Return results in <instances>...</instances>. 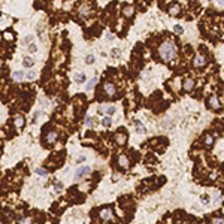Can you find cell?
I'll return each instance as SVG.
<instances>
[{"instance_id": "2", "label": "cell", "mask_w": 224, "mask_h": 224, "mask_svg": "<svg viewBox=\"0 0 224 224\" xmlns=\"http://www.w3.org/2000/svg\"><path fill=\"white\" fill-rule=\"evenodd\" d=\"M90 172H91L90 166H81V167H78V169L75 170V179H82V178H85Z\"/></svg>"}, {"instance_id": "19", "label": "cell", "mask_w": 224, "mask_h": 224, "mask_svg": "<svg viewBox=\"0 0 224 224\" xmlns=\"http://www.w3.org/2000/svg\"><path fill=\"white\" fill-rule=\"evenodd\" d=\"M23 64H24L26 67H33V66H35V60H33L32 57H24Z\"/></svg>"}, {"instance_id": "21", "label": "cell", "mask_w": 224, "mask_h": 224, "mask_svg": "<svg viewBox=\"0 0 224 224\" xmlns=\"http://www.w3.org/2000/svg\"><path fill=\"white\" fill-rule=\"evenodd\" d=\"M97 81H99L97 78H91V79L87 82V90H91V88H94V85L97 84Z\"/></svg>"}, {"instance_id": "12", "label": "cell", "mask_w": 224, "mask_h": 224, "mask_svg": "<svg viewBox=\"0 0 224 224\" xmlns=\"http://www.w3.org/2000/svg\"><path fill=\"white\" fill-rule=\"evenodd\" d=\"M88 14H90V8H88V5L81 6V9H79V17H81V18H87V17H88Z\"/></svg>"}, {"instance_id": "6", "label": "cell", "mask_w": 224, "mask_h": 224, "mask_svg": "<svg viewBox=\"0 0 224 224\" xmlns=\"http://www.w3.org/2000/svg\"><path fill=\"white\" fill-rule=\"evenodd\" d=\"M105 93H106L108 96H114V94L117 93L115 85L112 84V82H105Z\"/></svg>"}, {"instance_id": "7", "label": "cell", "mask_w": 224, "mask_h": 224, "mask_svg": "<svg viewBox=\"0 0 224 224\" xmlns=\"http://www.w3.org/2000/svg\"><path fill=\"white\" fill-rule=\"evenodd\" d=\"M115 142H117L118 145H124V144L127 142V135H126L124 132H118V133L115 135Z\"/></svg>"}, {"instance_id": "24", "label": "cell", "mask_w": 224, "mask_h": 224, "mask_svg": "<svg viewBox=\"0 0 224 224\" xmlns=\"http://www.w3.org/2000/svg\"><path fill=\"white\" fill-rule=\"evenodd\" d=\"M36 173H38L39 176H46V175H48V172H46L45 169H42V167H38V169H36Z\"/></svg>"}, {"instance_id": "20", "label": "cell", "mask_w": 224, "mask_h": 224, "mask_svg": "<svg viewBox=\"0 0 224 224\" xmlns=\"http://www.w3.org/2000/svg\"><path fill=\"white\" fill-rule=\"evenodd\" d=\"M14 123H15V126H17L18 129H23V127H24V118H23V117H15Z\"/></svg>"}, {"instance_id": "36", "label": "cell", "mask_w": 224, "mask_h": 224, "mask_svg": "<svg viewBox=\"0 0 224 224\" xmlns=\"http://www.w3.org/2000/svg\"><path fill=\"white\" fill-rule=\"evenodd\" d=\"M29 51H30V52H35V51H36V45H35V43H30V46H29Z\"/></svg>"}, {"instance_id": "9", "label": "cell", "mask_w": 224, "mask_h": 224, "mask_svg": "<svg viewBox=\"0 0 224 224\" xmlns=\"http://www.w3.org/2000/svg\"><path fill=\"white\" fill-rule=\"evenodd\" d=\"M57 139H58V133H57V132H54V130L48 132V135H46V141H48V144H55V142H57Z\"/></svg>"}, {"instance_id": "35", "label": "cell", "mask_w": 224, "mask_h": 224, "mask_svg": "<svg viewBox=\"0 0 224 224\" xmlns=\"http://www.w3.org/2000/svg\"><path fill=\"white\" fill-rule=\"evenodd\" d=\"M214 2H215V5H217V6L223 8V3H224V0H214Z\"/></svg>"}, {"instance_id": "37", "label": "cell", "mask_w": 224, "mask_h": 224, "mask_svg": "<svg viewBox=\"0 0 224 224\" xmlns=\"http://www.w3.org/2000/svg\"><path fill=\"white\" fill-rule=\"evenodd\" d=\"M106 38H108V41H114V39H115V36L112 35V33H108V35H106Z\"/></svg>"}, {"instance_id": "16", "label": "cell", "mask_w": 224, "mask_h": 224, "mask_svg": "<svg viewBox=\"0 0 224 224\" xmlns=\"http://www.w3.org/2000/svg\"><path fill=\"white\" fill-rule=\"evenodd\" d=\"M179 9H181V6H179L178 3H173V5L170 6V9H169V14H170V15H178V14H179Z\"/></svg>"}, {"instance_id": "25", "label": "cell", "mask_w": 224, "mask_h": 224, "mask_svg": "<svg viewBox=\"0 0 224 224\" xmlns=\"http://www.w3.org/2000/svg\"><path fill=\"white\" fill-rule=\"evenodd\" d=\"M173 30H175V33H178V35H182V33H184V29H182V26H179V24H176V26L173 27Z\"/></svg>"}, {"instance_id": "8", "label": "cell", "mask_w": 224, "mask_h": 224, "mask_svg": "<svg viewBox=\"0 0 224 224\" xmlns=\"http://www.w3.org/2000/svg\"><path fill=\"white\" fill-rule=\"evenodd\" d=\"M182 88H184L185 91H191V90L194 88V81H193L191 78L184 79V82H182Z\"/></svg>"}, {"instance_id": "1", "label": "cell", "mask_w": 224, "mask_h": 224, "mask_svg": "<svg viewBox=\"0 0 224 224\" xmlns=\"http://www.w3.org/2000/svg\"><path fill=\"white\" fill-rule=\"evenodd\" d=\"M158 52H160V57L164 61H172L176 57V45H175V42L173 41H164L160 45Z\"/></svg>"}, {"instance_id": "3", "label": "cell", "mask_w": 224, "mask_h": 224, "mask_svg": "<svg viewBox=\"0 0 224 224\" xmlns=\"http://www.w3.org/2000/svg\"><path fill=\"white\" fill-rule=\"evenodd\" d=\"M114 112H115V106H111V105H100L99 106V114H102V115L111 117Z\"/></svg>"}, {"instance_id": "28", "label": "cell", "mask_w": 224, "mask_h": 224, "mask_svg": "<svg viewBox=\"0 0 224 224\" xmlns=\"http://www.w3.org/2000/svg\"><path fill=\"white\" fill-rule=\"evenodd\" d=\"M85 160H87V157H85V155H79V157H76V160H75V161H76L78 164H81V163H84Z\"/></svg>"}, {"instance_id": "14", "label": "cell", "mask_w": 224, "mask_h": 224, "mask_svg": "<svg viewBox=\"0 0 224 224\" xmlns=\"http://www.w3.org/2000/svg\"><path fill=\"white\" fill-rule=\"evenodd\" d=\"M135 127H136V132H138V133H147V129L144 127V124H142L139 120L135 121Z\"/></svg>"}, {"instance_id": "11", "label": "cell", "mask_w": 224, "mask_h": 224, "mask_svg": "<svg viewBox=\"0 0 224 224\" xmlns=\"http://www.w3.org/2000/svg\"><path fill=\"white\" fill-rule=\"evenodd\" d=\"M133 12H135V9H133V6H132V5H127V6H124V8H123V15H124V17H127V18L133 17Z\"/></svg>"}, {"instance_id": "33", "label": "cell", "mask_w": 224, "mask_h": 224, "mask_svg": "<svg viewBox=\"0 0 224 224\" xmlns=\"http://www.w3.org/2000/svg\"><path fill=\"white\" fill-rule=\"evenodd\" d=\"M26 76H27L29 79H35V78H36V73H35V72H29Z\"/></svg>"}, {"instance_id": "5", "label": "cell", "mask_w": 224, "mask_h": 224, "mask_svg": "<svg viewBox=\"0 0 224 224\" xmlns=\"http://www.w3.org/2000/svg\"><path fill=\"white\" fill-rule=\"evenodd\" d=\"M193 64H194L196 67H202V66H205V64H206V57H205L203 54H197V55L194 57Z\"/></svg>"}, {"instance_id": "17", "label": "cell", "mask_w": 224, "mask_h": 224, "mask_svg": "<svg viewBox=\"0 0 224 224\" xmlns=\"http://www.w3.org/2000/svg\"><path fill=\"white\" fill-rule=\"evenodd\" d=\"M73 79H75V82L76 84H82V82H85V75L84 73H75V76H73Z\"/></svg>"}, {"instance_id": "22", "label": "cell", "mask_w": 224, "mask_h": 224, "mask_svg": "<svg viewBox=\"0 0 224 224\" xmlns=\"http://www.w3.org/2000/svg\"><path fill=\"white\" fill-rule=\"evenodd\" d=\"M102 124H103L105 127H111V126H112V118H111V117H105V118L102 120Z\"/></svg>"}, {"instance_id": "15", "label": "cell", "mask_w": 224, "mask_h": 224, "mask_svg": "<svg viewBox=\"0 0 224 224\" xmlns=\"http://www.w3.org/2000/svg\"><path fill=\"white\" fill-rule=\"evenodd\" d=\"M203 144H205L206 147H211V145L214 144V136H212V135H209V133H208V135H205V136H203Z\"/></svg>"}, {"instance_id": "27", "label": "cell", "mask_w": 224, "mask_h": 224, "mask_svg": "<svg viewBox=\"0 0 224 224\" xmlns=\"http://www.w3.org/2000/svg\"><path fill=\"white\" fill-rule=\"evenodd\" d=\"M85 126H87V127H93V126H94L91 117H87V118H85Z\"/></svg>"}, {"instance_id": "18", "label": "cell", "mask_w": 224, "mask_h": 224, "mask_svg": "<svg viewBox=\"0 0 224 224\" xmlns=\"http://www.w3.org/2000/svg\"><path fill=\"white\" fill-rule=\"evenodd\" d=\"M209 105H211V108H214V109H218V108L221 106V103L218 102V99H217L215 96L209 99Z\"/></svg>"}, {"instance_id": "29", "label": "cell", "mask_w": 224, "mask_h": 224, "mask_svg": "<svg viewBox=\"0 0 224 224\" xmlns=\"http://www.w3.org/2000/svg\"><path fill=\"white\" fill-rule=\"evenodd\" d=\"M54 188H55V191H61V190H63V184H61L60 181H57L55 185H54Z\"/></svg>"}, {"instance_id": "31", "label": "cell", "mask_w": 224, "mask_h": 224, "mask_svg": "<svg viewBox=\"0 0 224 224\" xmlns=\"http://www.w3.org/2000/svg\"><path fill=\"white\" fill-rule=\"evenodd\" d=\"M87 63H94V55L93 54H90V55H87Z\"/></svg>"}, {"instance_id": "13", "label": "cell", "mask_w": 224, "mask_h": 224, "mask_svg": "<svg viewBox=\"0 0 224 224\" xmlns=\"http://www.w3.org/2000/svg\"><path fill=\"white\" fill-rule=\"evenodd\" d=\"M118 163H120V166H121L123 169H127V167H129V158H127L126 155H120V157H118Z\"/></svg>"}, {"instance_id": "30", "label": "cell", "mask_w": 224, "mask_h": 224, "mask_svg": "<svg viewBox=\"0 0 224 224\" xmlns=\"http://www.w3.org/2000/svg\"><path fill=\"white\" fill-rule=\"evenodd\" d=\"M209 202H211L209 196H206V194H205V196H202V203H203V205H208Z\"/></svg>"}, {"instance_id": "10", "label": "cell", "mask_w": 224, "mask_h": 224, "mask_svg": "<svg viewBox=\"0 0 224 224\" xmlns=\"http://www.w3.org/2000/svg\"><path fill=\"white\" fill-rule=\"evenodd\" d=\"M24 76H26V75H24L23 70H15V72L12 73V79H14L15 82H21V81L24 79Z\"/></svg>"}, {"instance_id": "26", "label": "cell", "mask_w": 224, "mask_h": 224, "mask_svg": "<svg viewBox=\"0 0 224 224\" xmlns=\"http://www.w3.org/2000/svg\"><path fill=\"white\" fill-rule=\"evenodd\" d=\"M111 55L115 57V58H118V57H120V49H118V48H114V49L111 51Z\"/></svg>"}, {"instance_id": "34", "label": "cell", "mask_w": 224, "mask_h": 224, "mask_svg": "<svg viewBox=\"0 0 224 224\" xmlns=\"http://www.w3.org/2000/svg\"><path fill=\"white\" fill-rule=\"evenodd\" d=\"M18 224H29V220H27V218H20V220H18Z\"/></svg>"}, {"instance_id": "32", "label": "cell", "mask_w": 224, "mask_h": 224, "mask_svg": "<svg viewBox=\"0 0 224 224\" xmlns=\"http://www.w3.org/2000/svg\"><path fill=\"white\" fill-rule=\"evenodd\" d=\"M212 224H223V218L220 217V218H214L212 220Z\"/></svg>"}, {"instance_id": "4", "label": "cell", "mask_w": 224, "mask_h": 224, "mask_svg": "<svg viewBox=\"0 0 224 224\" xmlns=\"http://www.w3.org/2000/svg\"><path fill=\"white\" fill-rule=\"evenodd\" d=\"M100 218L105 220V221H109V220L114 218V212H112L111 208H105V209L100 211Z\"/></svg>"}, {"instance_id": "23", "label": "cell", "mask_w": 224, "mask_h": 224, "mask_svg": "<svg viewBox=\"0 0 224 224\" xmlns=\"http://www.w3.org/2000/svg\"><path fill=\"white\" fill-rule=\"evenodd\" d=\"M35 39V36L33 35H29V36H26L24 38V41H23V45H29V43H32V41Z\"/></svg>"}]
</instances>
